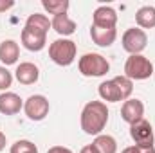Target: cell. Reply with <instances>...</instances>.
Wrapping results in <instances>:
<instances>
[{"label":"cell","mask_w":155,"mask_h":153,"mask_svg":"<svg viewBox=\"0 0 155 153\" xmlns=\"http://www.w3.org/2000/svg\"><path fill=\"white\" fill-rule=\"evenodd\" d=\"M81 130L87 135H101L108 122V108L103 101H88L81 110Z\"/></svg>","instance_id":"obj_1"},{"label":"cell","mask_w":155,"mask_h":153,"mask_svg":"<svg viewBox=\"0 0 155 153\" xmlns=\"http://www.w3.org/2000/svg\"><path fill=\"white\" fill-rule=\"evenodd\" d=\"M76 52H78L76 43L67 38L54 40L49 45V58L60 67H69L76 60Z\"/></svg>","instance_id":"obj_2"},{"label":"cell","mask_w":155,"mask_h":153,"mask_svg":"<svg viewBox=\"0 0 155 153\" xmlns=\"http://www.w3.org/2000/svg\"><path fill=\"white\" fill-rule=\"evenodd\" d=\"M79 72L87 77H101L110 70V63L105 56L96 52H87L79 58Z\"/></svg>","instance_id":"obj_3"},{"label":"cell","mask_w":155,"mask_h":153,"mask_svg":"<svg viewBox=\"0 0 155 153\" xmlns=\"http://www.w3.org/2000/svg\"><path fill=\"white\" fill-rule=\"evenodd\" d=\"M152 74H153V65L146 56H143V54L128 56V60L124 63V76L128 79L143 81V79L152 77Z\"/></svg>","instance_id":"obj_4"},{"label":"cell","mask_w":155,"mask_h":153,"mask_svg":"<svg viewBox=\"0 0 155 153\" xmlns=\"http://www.w3.org/2000/svg\"><path fill=\"white\" fill-rule=\"evenodd\" d=\"M121 41H123V49H124L126 52H130V56H132V54H141V52L146 49L148 36H146V33H144L143 29H139V27H130V29L124 31Z\"/></svg>","instance_id":"obj_5"},{"label":"cell","mask_w":155,"mask_h":153,"mask_svg":"<svg viewBox=\"0 0 155 153\" xmlns=\"http://www.w3.org/2000/svg\"><path fill=\"white\" fill-rule=\"evenodd\" d=\"M49 99L41 94H35L31 97H27V101L24 103V112L31 121H41L49 114Z\"/></svg>","instance_id":"obj_6"},{"label":"cell","mask_w":155,"mask_h":153,"mask_svg":"<svg viewBox=\"0 0 155 153\" xmlns=\"http://www.w3.org/2000/svg\"><path fill=\"white\" fill-rule=\"evenodd\" d=\"M130 137L137 146H153V130L146 119H141L130 126Z\"/></svg>","instance_id":"obj_7"},{"label":"cell","mask_w":155,"mask_h":153,"mask_svg":"<svg viewBox=\"0 0 155 153\" xmlns=\"http://www.w3.org/2000/svg\"><path fill=\"white\" fill-rule=\"evenodd\" d=\"M117 24V13L110 5H101L94 11L92 15V25L101 27V29H116Z\"/></svg>","instance_id":"obj_8"},{"label":"cell","mask_w":155,"mask_h":153,"mask_svg":"<svg viewBox=\"0 0 155 153\" xmlns=\"http://www.w3.org/2000/svg\"><path fill=\"white\" fill-rule=\"evenodd\" d=\"M144 115V105L141 99H126L121 106V117L124 122H128L130 126L139 122Z\"/></svg>","instance_id":"obj_9"},{"label":"cell","mask_w":155,"mask_h":153,"mask_svg":"<svg viewBox=\"0 0 155 153\" xmlns=\"http://www.w3.org/2000/svg\"><path fill=\"white\" fill-rule=\"evenodd\" d=\"M15 77H16V81L22 83V85H35L40 77V70L35 63L24 61V63H20V65L16 67Z\"/></svg>","instance_id":"obj_10"},{"label":"cell","mask_w":155,"mask_h":153,"mask_svg":"<svg viewBox=\"0 0 155 153\" xmlns=\"http://www.w3.org/2000/svg\"><path fill=\"white\" fill-rule=\"evenodd\" d=\"M24 108V103L18 94L15 92H4L0 94V114L4 115H15Z\"/></svg>","instance_id":"obj_11"},{"label":"cell","mask_w":155,"mask_h":153,"mask_svg":"<svg viewBox=\"0 0 155 153\" xmlns=\"http://www.w3.org/2000/svg\"><path fill=\"white\" fill-rule=\"evenodd\" d=\"M20 38H22V45H24L27 50H33V52L41 50V49L45 47V43H47V36H45V34L35 33V31H31V29H27V27H24Z\"/></svg>","instance_id":"obj_12"},{"label":"cell","mask_w":155,"mask_h":153,"mask_svg":"<svg viewBox=\"0 0 155 153\" xmlns=\"http://www.w3.org/2000/svg\"><path fill=\"white\" fill-rule=\"evenodd\" d=\"M20 58V47L15 40H4L0 43V61L7 65H15Z\"/></svg>","instance_id":"obj_13"},{"label":"cell","mask_w":155,"mask_h":153,"mask_svg":"<svg viewBox=\"0 0 155 153\" xmlns=\"http://www.w3.org/2000/svg\"><path fill=\"white\" fill-rule=\"evenodd\" d=\"M97 92H99V97H101L103 101H107V103H119V101H124V99H123V94H121V90H119V86H117V83L114 79L103 81V83L99 85Z\"/></svg>","instance_id":"obj_14"},{"label":"cell","mask_w":155,"mask_h":153,"mask_svg":"<svg viewBox=\"0 0 155 153\" xmlns=\"http://www.w3.org/2000/svg\"><path fill=\"white\" fill-rule=\"evenodd\" d=\"M90 36L92 41L99 47H110L117 38V31L116 29H101V27H90Z\"/></svg>","instance_id":"obj_15"},{"label":"cell","mask_w":155,"mask_h":153,"mask_svg":"<svg viewBox=\"0 0 155 153\" xmlns=\"http://www.w3.org/2000/svg\"><path fill=\"white\" fill-rule=\"evenodd\" d=\"M51 27L60 34V36H71L76 31V22L71 20L67 15H58L51 20Z\"/></svg>","instance_id":"obj_16"},{"label":"cell","mask_w":155,"mask_h":153,"mask_svg":"<svg viewBox=\"0 0 155 153\" xmlns=\"http://www.w3.org/2000/svg\"><path fill=\"white\" fill-rule=\"evenodd\" d=\"M135 22L139 29H152L155 27V7L153 5H143L135 13Z\"/></svg>","instance_id":"obj_17"},{"label":"cell","mask_w":155,"mask_h":153,"mask_svg":"<svg viewBox=\"0 0 155 153\" xmlns=\"http://www.w3.org/2000/svg\"><path fill=\"white\" fill-rule=\"evenodd\" d=\"M25 27L35 31V33H40V34H45L49 33V27H51V22L45 15H40V13H35V15H29V18L25 20Z\"/></svg>","instance_id":"obj_18"},{"label":"cell","mask_w":155,"mask_h":153,"mask_svg":"<svg viewBox=\"0 0 155 153\" xmlns=\"http://www.w3.org/2000/svg\"><path fill=\"white\" fill-rule=\"evenodd\" d=\"M92 144L97 148L99 153H116L117 151V142H116V139H114L112 135L101 133V135H97V137L94 139Z\"/></svg>","instance_id":"obj_19"},{"label":"cell","mask_w":155,"mask_h":153,"mask_svg":"<svg viewBox=\"0 0 155 153\" xmlns=\"http://www.w3.org/2000/svg\"><path fill=\"white\" fill-rule=\"evenodd\" d=\"M41 5L47 13L58 16V15H67L69 11V0H41Z\"/></svg>","instance_id":"obj_20"},{"label":"cell","mask_w":155,"mask_h":153,"mask_svg":"<svg viewBox=\"0 0 155 153\" xmlns=\"http://www.w3.org/2000/svg\"><path fill=\"white\" fill-rule=\"evenodd\" d=\"M114 81L117 83V86H119V90H121V94H123V99H124V101L130 99V96H132V92H134V83H132V79H128L126 76H117V77H114Z\"/></svg>","instance_id":"obj_21"},{"label":"cell","mask_w":155,"mask_h":153,"mask_svg":"<svg viewBox=\"0 0 155 153\" xmlns=\"http://www.w3.org/2000/svg\"><path fill=\"white\" fill-rule=\"evenodd\" d=\"M9 153H38V148L31 141H16L11 146V151Z\"/></svg>","instance_id":"obj_22"},{"label":"cell","mask_w":155,"mask_h":153,"mask_svg":"<svg viewBox=\"0 0 155 153\" xmlns=\"http://www.w3.org/2000/svg\"><path fill=\"white\" fill-rule=\"evenodd\" d=\"M11 85H13V74L5 67H0V90H7Z\"/></svg>","instance_id":"obj_23"},{"label":"cell","mask_w":155,"mask_h":153,"mask_svg":"<svg viewBox=\"0 0 155 153\" xmlns=\"http://www.w3.org/2000/svg\"><path fill=\"white\" fill-rule=\"evenodd\" d=\"M121 153H155V146H128Z\"/></svg>","instance_id":"obj_24"},{"label":"cell","mask_w":155,"mask_h":153,"mask_svg":"<svg viewBox=\"0 0 155 153\" xmlns=\"http://www.w3.org/2000/svg\"><path fill=\"white\" fill-rule=\"evenodd\" d=\"M47 153H72V150H69L65 146H52L47 150Z\"/></svg>","instance_id":"obj_25"},{"label":"cell","mask_w":155,"mask_h":153,"mask_svg":"<svg viewBox=\"0 0 155 153\" xmlns=\"http://www.w3.org/2000/svg\"><path fill=\"white\" fill-rule=\"evenodd\" d=\"M13 5H15V2H13V0H0V13H4V11L11 9Z\"/></svg>","instance_id":"obj_26"},{"label":"cell","mask_w":155,"mask_h":153,"mask_svg":"<svg viewBox=\"0 0 155 153\" xmlns=\"http://www.w3.org/2000/svg\"><path fill=\"white\" fill-rule=\"evenodd\" d=\"M79 153H99V151H97V148H96L94 144H87V146L81 148V151Z\"/></svg>","instance_id":"obj_27"},{"label":"cell","mask_w":155,"mask_h":153,"mask_svg":"<svg viewBox=\"0 0 155 153\" xmlns=\"http://www.w3.org/2000/svg\"><path fill=\"white\" fill-rule=\"evenodd\" d=\"M4 148H5V135L0 132V151H2Z\"/></svg>","instance_id":"obj_28"}]
</instances>
